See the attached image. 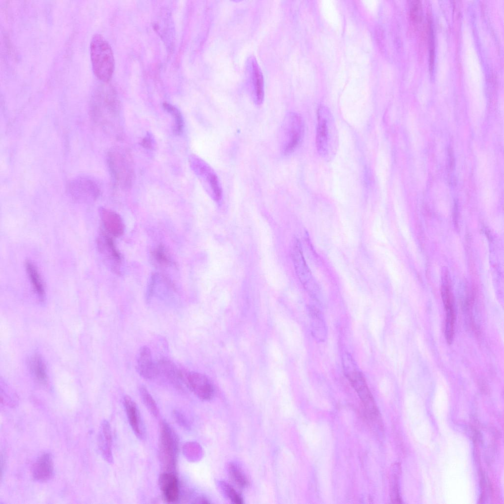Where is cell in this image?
Here are the masks:
<instances>
[{"instance_id": "obj_1", "label": "cell", "mask_w": 504, "mask_h": 504, "mask_svg": "<svg viewBox=\"0 0 504 504\" xmlns=\"http://www.w3.org/2000/svg\"><path fill=\"white\" fill-rule=\"evenodd\" d=\"M338 145L337 127L330 112L321 107L318 112L316 147L324 159L331 160L336 155Z\"/></svg>"}, {"instance_id": "obj_2", "label": "cell", "mask_w": 504, "mask_h": 504, "mask_svg": "<svg viewBox=\"0 0 504 504\" xmlns=\"http://www.w3.org/2000/svg\"><path fill=\"white\" fill-rule=\"evenodd\" d=\"M92 67L95 76L101 81H109L115 67L112 48L105 38L99 34H94L90 43Z\"/></svg>"}, {"instance_id": "obj_3", "label": "cell", "mask_w": 504, "mask_h": 504, "mask_svg": "<svg viewBox=\"0 0 504 504\" xmlns=\"http://www.w3.org/2000/svg\"><path fill=\"white\" fill-rule=\"evenodd\" d=\"M305 131L304 122L297 113L290 112L284 117L279 132V143L284 155L292 153L303 140Z\"/></svg>"}, {"instance_id": "obj_4", "label": "cell", "mask_w": 504, "mask_h": 504, "mask_svg": "<svg viewBox=\"0 0 504 504\" xmlns=\"http://www.w3.org/2000/svg\"><path fill=\"white\" fill-rule=\"evenodd\" d=\"M177 437L164 420L159 423V456L164 472H175L178 453Z\"/></svg>"}, {"instance_id": "obj_5", "label": "cell", "mask_w": 504, "mask_h": 504, "mask_svg": "<svg viewBox=\"0 0 504 504\" xmlns=\"http://www.w3.org/2000/svg\"><path fill=\"white\" fill-rule=\"evenodd\" d=\"M126 154L114 150L110 152L108 162L112 175L118 183L128 186L132 180V171L130 161Z\"/></svg>"}, {"instance_id": "obj_6", "label": "cell", "mask_w": 504, "mask_h": 504, "mask_svg": "<svg viewBox=\"0 0 504 504\" xmlns=\"http://www.w3.org/2000/svg\"><path fill=\"white\" fill-rule=\"evenodd\" d=\"M291 255L297 275L305 288L311 292L318 290V285L304 258L301 244L298 240H293Z\"/></svg>"}, {"instance_id": "obj_7", "label": "cell", "mask_w": 504, "mask_h": 504, "mask_svg": "<svg viewBox=\"0 0 504 504\" xmlns=\"http://www.w3.org/2000/svg\"><path fill=\"white\" fill-rule=\"evenodd\" d=\"M184 384L198 398L211 399L214 394L213 386L208 378L200 373L183 371Z\"/></svg>"}, {"instance_id": "obj_8", "label": "cell", "mask_w": 504, "mask_h": 504, "mask_svg": "<svg viewBox=\"0 0 504 504\" xmlns=\"http://www.w3.org/2000/svg\"><path fill=\"white\" fill-rule=\"evenodd\" d=\"M67 190L73 198L83 201L95 199L100 192L97 184L86 177H78L70 181L67 185Z\"/></svg>"}, {"instance_id": "obj_9", "label": "cell", "mask_w": 504, "mask_h": 504, "mask_svg": "<svg viewBox=\"0 0 504 504\" xmlns=\"http://www.w3.org/2000/svg\"><path fill=\"white\" fill-rule=\"evenodd\" d=\"M347 377L366 410L370 415H377L378 410L375 401L361 374L357 371H353L349 374Z\"/></svg>"}, {"instance_id": "obj_10", "label": "cell", "mask_w": 504, "mask_h": 504, "mask_svg": "<svg viewBox=\"0 0 504 504\" xmlns=\"http://www.w3.org/2000/svg\"><path fill=\"white\" fill-rule=\"evenodd\" d=\"M248 72L254 102L260 105L264 98V81L260 68L253 57H250L248 62Z\"/></svg>"}, {"instance_id": "obj_11", "label": "cell", "mask_w": 504, "mask_h": 504, "mask_svg": "<svg viewBox=\"0 0 504 504\" xmlns=\"http://www.w3.org/2000/svg\"><path fill=\"white\" fill-rule=\"evenodd\" d=\"M159 485L164 500L169 503L176 502L180 491L178 477L175 472H164L159 477Z\"/></svg>"}, {"instance_id": "obj_12", "label": "cell", "mask_w": 504, "mask_h": 504, "mask_svg": "<svg viewBox=\"0 0 504 504\" xmlns=\"http://www.w3.org/2000/svg\"><path fill=\"white\" fill-rule=\"evenodd\" d=\"M137 369L140 375L146 379H153L158 376L157 363L152 358L149 347H141L137 359Z\"/></svg>"}, {"instance_id": "obj_13", "label": "cell", "mask_w": 504, "mask_h": 504, "mask_svg": "<svg viewBox=\"0 0 504 504\" xmlns=\"http://www.w3.org/2000/svg\"><path fill=\"white\" fill-rule=\"evenodd\" d=\"M158 376H163L169 382L178 388H182L184 383L183 371L180 370L170 360L162 358L157 362Z\"/></svg>"}, {"instance_id": "obj_14", "label": "cell", "mask_w": 504, "mask_h": 504, "mask_svg": "<svg viewBox=\"0 0 504 504\" xmlns=\"http://www.w3.org/2000/svg\"><path fill=\"white\" fill-rule=\"evenodd\" d=\"M442 298L446 311L445 336L448 344H450L454 337L456 315L453 297L449 288L442 289Z\"/></svg>"}, {"instance_id": "obj_15", "label": "cell", "mask_w": 504, "mask_h": 504, "mask_svg": "<svg viewBox=\"0 0 504 504\" xmlns=\"http://www.w3.org/2000/svg\"><path fill=\"white\" fill-rule=\"evenodd\" d=\"M54 473V464L52 455L45 453L36 460L32 468V476L38 481H45L50 479Z\"/></svg>"}, {"instance_id": "obj_16", "label": "cell", "mask_w": 504, "mask_h": 504, "mask_svg": "<svg viewBox=\"0 0 504 504\" xmlns=\"http://www.w3.org/2000/svg\"><path fill=\"white\" fill-rule=\"evenodd\" d=\"M100 216L103 226L109 234L115 237L123 235L124 224L119 214L113 211L102 209Z\"/></svg>"}, {"instance_id": "obj_17", "label": "cell", "mask_w": 504, "mask_h": 504, "mask_svg": "<svg viewBox=\"0 0 504 504\" xmlns=\"http://www.w3.org/2000/svg\"><path fill=\"white\" fill-rule=\"evenodd\" d=\"M112 441L110 425L108 421L104 420L101 422L98 435L99 447L102 457L109 463L113 462Z\"/></svg>"}, {"instance_id": "obj_18", "label": "cell", "mask_w": 504, "mask_h": 504, "mask_svg": "<svg viewBox=\"0 0 504 504\" xmlns=\"http://www.w3.org/2000/svg\"><path fill=\"white\" fill-rule=\"evenodd\" d=\"M124 405L132 430L135 436L139 439H141L143 438V432L136 403L131 397L126 396L124 398Z\"/></svg>"}, {"instance_id": "obj_19", "label": "cell", "mask_w": 504, "mask_h": 504, "mask_svg": "<svg viewBox=\"0 0 504 504\" xmlns=\"http://www.w3.org/2000/svg\"><path fill=\"white\" fill-rule=\"evenodd\" d=\"M25 268L34 291L40 299H43L45 294V286L36 267L32 262L27 261Z\"/></svg>"}, {"instance_id": "obj_20", "label": "cell", "mask_w": 504, "mask_h": 504, "mask_svg": "<svg viewBox=\"0 0 504 504\" xmlns=\"http://www.w3.org/2000/svg\"><path fill=\"white\" fill-rule=\"evenodd\" d=\"M98 241L100 251L104 252L108 258L115 263H119L121 260L120 255L112 238L108 234H103Z\"/></svg>"}, {"instance_id": "obj_21", "label": "cell", "mask_w": 504, "mask_h": 504, "mask_svg": "<svg viewBox=\"0 0 504 504\" xmlns=\"http://www.w3.org/2000/svg\"><path fill=\"white\" fill-rule=\"evenodd\" d=\"M31 365L32 371L36 379L40 383H46L47 379L46 368L41 358L38 356L33 357Z\"/></svg>"}, {"instance_id": "obj_22", "label": "cell", "mask_w": 504, "mask_h": 504, "mask_svg": "<svg viewBox=\"0 0 504 504\" xmlns=\"http://www.w3.org/2000/svg\"><path fill=\"white\" fill-rule=\"evenodd\" d=\"M228 469L231 478L237 486L241 488H245L248 485L247 478L237 465L231 463L229 465Z\"/></svg>"}, {"instance_id": "obj_23", "label": "cell", "mask_w": 504, "mask_h": 504, "mask_svg": "<svg viewBox=\"0 0 504 504\" xmlns=\"http://www.w3.org/2000/svg\"><path fill=\"white\" fill-rule=\"evenodd\" d=\"M140 393L142 401L150 411L155 417H158L159 414V410L157 404L146 388L143 386H141Z\"/></svg>"}, {"instance_id": "obj_24", "label": "cell", "mask_w": 504, "mask_h": 504, "mask_svg": "<svg viewBox=\"0 0 504 504\" xmlns=\"http://www.w3.org/2000/svg\"><path fill=\"white\" fill-rule=\"evenodd\" d=\"M164 109L172 114L174 120V126L173 131L176 134H180L183 130V122L182 116L179 111L173 105L164 103L163 104Z\"/></svg>"}, {"instance_id": "obj_25", "label": "cell", "mask_w": 504, "mask_h": 504, "mask_svg": "<svg viewBox=\"0 0 504 504\" xmlns=\"http://www.w3.org/2000/svg\"><path fill=\"white\" fill-rule=\"evenodd\" d=\"M220 486L225 495L234 504H242L243 499L241 496L230 484L225 481H221Z\"/></svg>"}, {"instance_id": "obj_26", "label": "cell", "mask_w": 504, "mask_h": 504, "mask_svg": "<svg viewBox=\"0 0 504 504\" xmlns=\"http://www.w3.org/2000/svg\"><path fill=\"white\" fill-rule=\"evenodd\" d=\"M422 5L419 0H414L411 3L410 9L411 20L414 23H418L422 18Z\"/></svg>"}, {"instance_id": "obj_27", "label": "cell", "mask_w": 504, "mask_h": 504, "mask_svg": "<svg viewBox=\"0 0 504 504\" xmlns=\"http://www.w3.org/2000/svg\"><path fill=\"white\" fill-rule=\"evenodd\" d=\"M155 259L159 264L167 265L170 263L169 256L167 255L166 251L162 247H158L153 253Z\"/></svg>"}, {"instance_id": "obj_28", "label": "cell", "mask_w": 504, "mask_h": 504, "mask_svg": "<svg viewBox=\"0 0 504 504\" xmlns=\"http://www.w3.org/2000/svg\"><path fill=\"white\" fill-rule=\"evenodd\" d=\"M151 138L149 137H145L141 142L142 145L146 148H150L152 146Z\"/></svg>"}]
</instances>
